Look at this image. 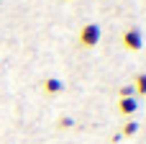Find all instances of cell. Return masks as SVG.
Here are the masks:
<instances>
[{"mask_svg": "<svg viewBox=\"0 0 146 144\" xmlns=\"http://www.w3.org/2000/svg\"><path fill=\"white\" fill-rule=\"evenodd\" d=\"M103 39V28L98 23H85L80 28V46L82 49H95Z\"/></svg>", "mask_w": 146, "mask_h": 144, "instance_id": "obj_1", "label": "cell"}, {"mask_svg": "<svg viewBox=\"0 0 146 144\" xmlns=\"http://www.w3.org/2000/svg\"><path fill=\"white\" fill-rule=\"evenodd\" d=\"M121 44H123L126 52H141L144 49V33H141V28H136V26L126 28L121 33Z\"/></svg>", "mask_w": 146, "mask_h": 144, "instance_id": "obj_2", "label": "cell"}, {"mask_svg": "<svg viewBox=\"0 0 146 144\" xmlns=\"http://www.w3.org/2000/svg\"><path fill=\"white\" fill-rule=\"evenodd\" d=\"M41 93L49 95V98L62 95V93H64V82H62L59 77H44V80H41Z\"/></svg>", "mask_w": 146, "mask_h": 144, "instance_id": "obj_3", "label": "cell"}, {"mask_svg": "<svg viewBox=\"0 0 146 144\" xmlns=\"http://www.w3.org/2000/svg\"><path fill=\"white\" fill-rule=\"evenodd\" d=\"M136 111H139V100H136V98H118V113H121V116L131 119Z\"/></svg>", "mask_w": 146, "mask_h": 144, "instance_id": "obj_4", "label": "cell"}, {"mask_svg": "<svg viewBox=\"0 0 146 144\" xmlns=\"http://www.w3.org/2000/svg\"><path fill=\"white\" fill-rule=\"evenodd\" d=\"M131 85H133V93L136 95H146V72H139Z\"/></svg>", "mask_w": 146, "mask_h": 144, "instance_id": "obj_5", "label": "cell"}, {"mask_svg": "<svg viewBox=\"0 0 146 144\" xmlns=\"http://www.w3.org/2000/svg\"><path fill=\"white\" fill-rule=\"evenodd\" d=\"M136 131H139V124H136L133 119H128V121L121 126V137H136Z\"/></svg>", "mask_w": 146, "mask_h": 144, "instance_id": "obj_6", "label": "cell"}, {"mask_svg": "<svg viewBox=\"0 0 146 144\" xmlns=\"http://www.w3.org/2000/svg\"><path fill=\"white\" fill-rule=\"evenodd\" d=\"M72 126H74V119H72V116H59V119H56V129L64 131V129H72Z\"/></svg>", "mask_w": 146, "mask_h": 144, "instance_id": "obj_7", "label": "cell"}, {"mask_svg": "<svg viewBox=\"0 0 146 144\" xmlns=\"http://www.w3.org/2000/svg\"><path fill=\"white\" fill-rule=\"evenodd\" d=\"M118 95H121V98H133V95H136V93H133V85H121V88H118Z\"/></svg>", "mask_w": 146, "mask_h": 144, "instance_id": "obj_8", "label": "cell"}, {"mask_svg": "<svg viewBox=\"0 0 146 144\" xmlns=\"http://www.w3.org/2000/svg\"><path fill=\"white\" fill-rule=\"evenodd\" d=\"M64 3H69V0H64Z\"/></svg>", "mask_w": 146, "mask_h": 144, "instance_id": "obj_9", "label": "cell"}, {"mask_svg": "<svg viewBox=\"0 0 146 144\" xmlns=\"http://www.w3.org/2000/svg\"><path fill=\"white\" fill-rule=\"evenodd\" d=\"M0 5H3V0H0Z\"/></svg>", "mask_w": 146, "mask_h": 144, "instance_id": "obj_10", "label": "cell"}]
</instances>
